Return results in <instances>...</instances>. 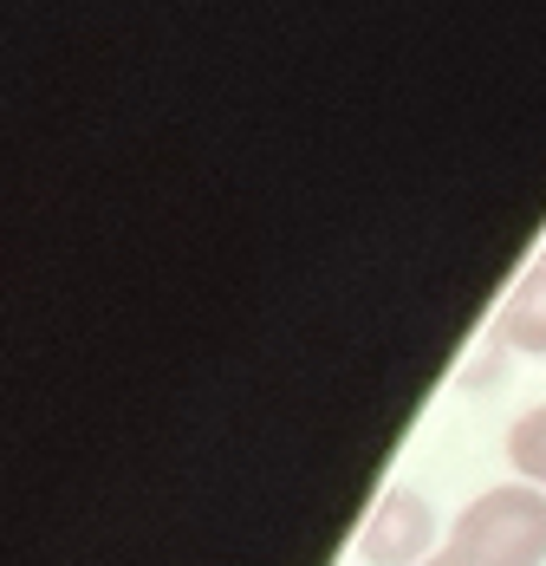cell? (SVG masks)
<instances>
[{
	"label": "cell",
	"mask_w": 546,
	"mask_h": 566,
	"mask_svg": "<svg viewBox=\"0 0 546 566\" xmlns=\"http://www.w3.org/2000/svg\"><path fill=\"white\" fill-rule=\"evenodd\" d=\"M442 547L437 502L410 482H390L378 495L371 521L358 527V560L365 566H430Z\"/></svg>",
	"instance_id": "2"
},
{
	"label": "cell",
	"mask_w": 546,
	"mask_h": 566,
	"mask_svg": "<svg viewBox=\"0 0 546 566\" xmlns=\"http://www.w3.org/2000/svg\"><path fill=\"white\" fill-rule=\"evenodd\" d=\"M489 339L501 345V352H514V358H546V248L514 274V286L501 293Z\"/></svg>",
	"instance_id": "3"
},
{
	"label": "cell",
	"mask_w": 546,
	"mask_h": 566,
	"mask_svg": "<svg viewBox=\"0 0 546 566\" xmlns=\"http://www.w3.org/2000/svg\"><path fill=\"white\" fill-rule=\"evenodd\" d=\"M501 450H507V469H514V482H534V489H546V403L521 410V417L507 423Z\"/></svg>",
	"instance_id": "4"
},
{
	"label": "cell",
	"mask_w": 546,
	"mask_h": 566,
	"mask_svg": "<svg viewBox=\"0 0 546 566\" xmlns=\"http://www.w3.org/2000/svg\"><path fill=\"white\" fill-rule=\"evenodd\" d=\"M430 566H546V489L494 482L442 534Z\"/></svg>",
	"instance_id": "1"
}]
</instances>
